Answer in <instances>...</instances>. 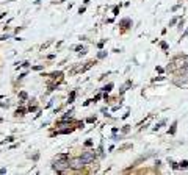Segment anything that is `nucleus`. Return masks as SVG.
<instances>
[{
    "instance_id": "ddd939ff",
    "label": "nucleus",
    "mask_w": 188,
    "mask_h": 175,
    "mask_svg": "<svg viewBox=\"0 0 188 175\" xmlns=\"http://www.w3.org/2000/svg\"><path fill=\"white\" fill-rule=\"evenodd\" d=\"M64 158H67V155H63V153H60V155H57V156H55V159H64Z\"/></svg>"
},
{
    "instance_id": "dca6fc26",
    "label": "nucleus",
    "mask_w": 188,
    "mask_h": 175,
    "mask_svg": "<svg viewBox=\"0 0 188 175\" xmlns=\"http://www.w3.org/2000/svg\"><path fill=\"white\" fill-rule=\"evenodd\" d=\"M86 122H89V124H92V122H96V117H88V119H86Z\"/></svg>"
},
{
    "instance_id": "5701e85b",
    "label": "nucleus",
    "mask_w": 188,
    "mask_h": 175,
    "mask_svg": "<svg viewBox=\"0 0 188 175\" xmlns=\"http://www.w3.org/2000/svg\"><path fill=\"white\" fill-rule=\"evenodd\" d=\"M24 77H27V74H25V72H24V74H21V75H19V80H22V78H24Z\"/></svg>"
},
{
    "instance_id": "6ab92c4d",
    "label": "nucleus",
    "mask_w": 188,
    "mask_h": 175,
    "mask_svg": "<svg viewBox=\"0 0 188 175\" xmlns=\"http://www.w3.org/2000/svg\"><path fill=\"white\" fill-rule=\"evenodd\" d=\"M85 13V7H80V10H78V14H83Z\"/></svg>"
},
{
    "instance_id": "39448f33",
    "label": "nucleus",
    "mask_w": 188,
    "mask_h": 175,
    "mask_svg": "<svg viewBox=\"0 0 188 175\" xmlns=\"http://www.w3.org/2000/svg\"><path fill=\"white\" fill-rule=\"evenodd\" d=\"M74 128H63V130H58L57 131V134H67V133H71Z\"/></svg>"
},
{
    "instance_id": "b1692460",
    "label": "nucleus",
    "mask_w": 188,
    "mask_h": 175,
    "mask_svg": "<svg viewBox=\"0 0 188 175\" xmlns=\"http://www.w3.org/2000/svg\"><path fill=\"white\" fill-rule=\"evenodd\" d=\"M85 127V122H78V128H83Z\"/></svg>"
},
{
    "instance_id": "6e6552de",
    "label": "nucleus",
    "mask_w": 188,
    "mask_h": 175,
    "mask_svg": "<svg viewBox=\"0 0 188 175\" xmlns=\"http://www.w3.org/2000/svg\"><path fill=\"white\" fill-rule=\"evenodd\" d=\"M105 56H107V52H104V50H101V52L97 53V58H99V60H102V58H105Z\"/></svg>"
},
{
    "instance_id": "f3484780",
    "label": "nucleus",
    "mask_w": 188,
    "mask_h": 175,
    "mask_svg": "<svg viewBox=\"0 0 188 175\" xmlns=\"http://www.w3.org/2000/svg\"><path fill=\"white\" fill-rule=\"evenodd\" d=\"M44 69V66H35L33 67V70H42Z\"/></svg>"
},
{
    "instance_id": "0eeeda50",
    "label": "nucleus",
    "mask_w": 188,
    "mask_h": 175,
    "mask_svg": "<svg viewBox=\"0 0 188 175\" xmlns=\"http://www.w3.org/2000/svg\"><path fill=\"white\" fill-rule=\"evenodd\" d=\"M19 97H21L22 100H27V99H28V94H27L25 91H22V92H19Z\"/></svg>"
},
{
    "instance_id": "4468645a",
    "label": "nucleus",
    "mask_w": 188,
    "mask_h": 175,
    "mask_svg": "<svg viewBox=\"0 0 188 175\" xmlns=\"http://www.w3.org/2000/svg\"><path fill=\"white\" fill-rule=\"evenodd\" d=\"M74 50H77V52H80V50H82V52L85 53V49H83L82 46H75V47H74Z\"/></svg>"
},
{
    "instance_id": "412c9836",
    "label": "nucleus",
    "mask_w": 188,
    "mask_h": 175,
    "mask_svg": "<svg viewBox=\"0 0 188 175\" xmlns=\"http://www.w3.org/2000/svg\"><path fill=\"white\" fill-rule=\"evenodd\" d=\"M7 141H8V142H13V141H14V138H13V136H8V138H7Z\"/></svg>"
},
{
    "instance_id": "9b49d317",
    "label": "nucleus",
    "mask_w": 188,
    "mask_h": 175,
    "mask_svg": "<svg viewBox=\"0 0 188 175\" xmlns=\"http://www.w3.org/2000/svg\"><path fill=\"white\" fill-rule=\"evenodd\" d=\"M176 127H177V122H174V124H172V127L169 128V133H171V134H174V133H176Z\"/></svg>"
},
{
    "instance_id": "4be33fe9",
    "label": "nucleus",
    "mask_w": 188,
    "mask_h": 175,
    "mask_svg": "<svg viewBox=\"0 0 188 175\" xmlns=\"http://www.w3.org/2000/svg\"><path fill=\"white\" fill-rule=\"evenodd\" d=\"M85 145H86V147H89V145H92V141H86V142H85Z\"/></svg>"
},
{
    "instance_id": "a211bd4d",
    "label": "nucleus",
    "mask_w": 188,
    "mask_h": 175,
    "mask_svg": "<svg viewBox=\"0 0 188 175\" xmlns=\"http://www.w3.org/2000/svg\"><path fill=\"white\" fill-rule=\"evenodd\" d=\"M21 66H22V67H28V66H30V63H28V61H24Z\"/></svg>"
},
{
    "instance_id": "1a4fd4ad",
    "label": "nucleus",
    "mask_w": 188,
    "mask_h": 175,
    "mask_svg": "<svg viewBox=\"0 0 188 175\" xmlns=\"http://www.w3.org/2000/svg\"><path fill=\"white\" fill-rule=\"evenodd\" d=\"M63 75V72H53V74H50L49 77H52V78H57V77H61Z\"/></svg>"
},
{
    "instance_id": "f8f14e48",
    "label": "nucleus",
    "mask_w": 188,
    "mask_h": 175,
    "mask_svg": "<svg viewBox=\"0 0 188 175\" xmlns=\"http://www.w3.org/2000/svg\"><path fill=\"white\" fill-rule=\"evenodd\" d=\"M28 111H30V113H35V111H38V106H36V105H30Z\"/></svg>"
},
{
    "instance_id": "f257e3e1",
    "label": "nucleus",
    "mask_w": 188,
    "mask_h": 175,
    "mask_svg": "<svg viewBox=\"0 0 188 175\" xmlns=\"http://www.w3.org/2000/svg\"><path fill=\"white\" fill-rule=\"evenodd\" d=\"M52 169H53L57 173H63L66 169H69V159H67V158H64V159H53Z\"/></svg>"
},
{
    "instance_id": "bb28decb",
    "label": "nucleus",
    "mask_w": 188,
    "mask_h": 175,
    "mask_svg": "<svg viewBox=\"0 0 188 175\" xmlns=\"http://www.w3.org/2000/svg\"><path fill=\"white\" fill-rule=\"evenodd\" d=\"M83 3H85V5H88V3H89V0H83Z\"/></svg>"
},
{
    "instance_id": "f03ea898",
    "label": "nucleus",
    "mask_w": 188,
    "mask_h": 175,
    "mask_svg": "<svg viewBox=\"0 0 188 175\" xmlns=\"http://www.w3.org/2000/svg\"><path fill=\"white\" fill-rule=\"evenodd\" d=\"M85 166H86V164H85V161L82 159V156H75V158H71V159H69V169H72V170H75V172L82 170Z\"/></svg>"
},
{
    "instance_id": "423d86ee",
    "label": "nucleus",
    "mask_w": 188,
    "mask_h": 175,
    "mask_svg": "<svg viewBox=\"0 0 188 175\" xmlns=\"http://www.w3.org/2000/svg\"><path fill=\"white\" fill-rule=\"evenodd\" d=\"M111 88H113V83H108L107 86H104V89H102V91H104V92H110V91H111Z\"/></svg>"
},
{
    "instance_id": "2eb2a0df",
    "label": "nucleus",
    "mask_w": 188,
    "mask_h": 175,
    "mask_svg": "<svg viewBox=\"0 0 188 175\" xmlns=\"http://www.w3.org/2000/svg\"><path fill=\"white\" fill-rule=\"evenodd\" d=\"M129 24H130V21H129V19H124V21H121V25H122V27H124V25H129Z\"/></svg>"
},
{
    "instance_id": "9d476101",
    "label": "nucleus",
    "mask_w": 188,
    "mask_h": 175,
    "mask_svg": "<svg viewBox=\"0 0 188 175\" xmlns=\"http://www.w3.org/2000/svg\"><path fill=\"white\" fill-rule=\"evenodd\" d=\"M74 99H75V91H72V92L69 94V103H72V102H74Z\"/></svg>"
},
{
    "instance_id": "393cba45",
    "label": "nucleus",
    "mask_w": 188,
    "mask_h": 175,
    "mask_svg": "<svg viewBox=\"0 0 188 175\" xmlns=\"http://www.w3.org/2000/svg\"><path fill=\"white\" fill-rule=\"evenodd\" d=\"M185 67H188V56H185Z\"/></svg>"
},
{
    "instance_id": "a878e982",
    "label": "nucleus",
    "mask_w": 188,
    "mask_h": 175,
    "mask_svg": "<svg viewBox=\"0 0 188 175\" xmlns=\"http://www.w3.org/2000/svg\"><path fill=\"white\" fill-rule=\"evenodd\" d=\"M5 16H7V13H2V14H0V19H3Z\"/></svg>"
},
{
    "instance_id": "aec40b11",
    "label": "nucleus",
    "mask_w": 188,
    "mask_h": 175,
    "mask_svg": "<svg viewBox=\"0 0 188 175\" xmlns=\"http://www.w3.org/2000/svg\"><path fill=\"white\" fill-rule=\"evenodd\" d=\"M180 166H182V167H186V166H188V161H182Z\"/></svg>"
},
{
    "instance_id": "7ed1b4c3",
    "label": "nucleus",
    "mask_w": 188,
    "mask_h": 175,
    "mask_svg": "<svg viewBox=\"0 0 188 175\" xmlns=\"http://www.w3.org/2000/svg\"><path fill=\"white\" fill-rule=\"evenodd\" d=\"M96 152L94 150H89V152H85L83 155H82V159L85 161V164L88 166V164H91V163H94V159H96Z\"/></svg>"
},
{
    "instance_id": "20e7f679",
    "label": "nucleus",
    "mask_w": 188,
    "mask_h": 175,
    "mask_svg": "<svg viewBox=\"0 0 188 175\" xmlns=\"http://www.w3.org/2000/svg\"><path fill=\"white\" fill-rule=\"evenodd\" d=\"M27 111H28V109H25V108H17L14 114H16V116H24V114H25Z\"/></svg>"
}]
</instances>
